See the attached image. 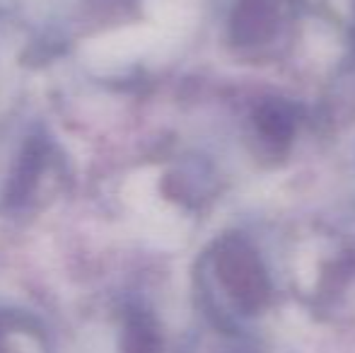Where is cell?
Returning <instances> with one entry per match:
<instances>
[{
	"instance_id": "obj_4",
	"label": "cell",
	"mask_w": 355,
	"mask_h": 353,
	"mask_svg": "<svg viewBox=\"0 0 355 353\" xmlns=\"http://www.w3.org/2000/svg\"><path fill=\"white\" fill-rule=\"evenodd\" d=\"M34 329V320L19 315V312H0V353H10L8 336L12 332H27Z\"/></svg>"
},
{
	"instance_id": "obj_3",
	"label": "cell",
	"mask_w": 355,
	"mask_h": 353,
	"mask_svg": "<svg viewBox=\"0 0 355 353\" xmlns=\"http://www.w3.org/2000/svg\"><path fill=\"white\" fill-rule=\"evenodd\" d=\"M119 353H164V339L155 315L141 302H128L121 310Z\"/></svg>"
},
{
	"instance_id": "obj_1",
	"label": "cell",
	"mask_w": 355,
	"mask_h": 353,
	"mask_svg": "<svg viewBox=\"0 0 355 353\" xmlns=\"http://www.w3.org/2000/svg\"><path fill=\"white\" fill-rule=\"evenodd\" d=\"M49 175H66V160L44 128H32L24 136L0 189V213L19 216L32 211Z\"/></svg>"
},
{
	"instance_id": "obj_5",
	"label": "cell",
	"mask_w": 355,
	"mask_h": 353,
	"mask_svg": "<svg viewBox=\"0 0 355 353\" xmlns=\"http://www.w3.org/2000/svg\"><path fill=\"white\" fill-rule=\"evenodd\" d=\"M107 3H114V5H131V3H136V0H107Z\"/></svg>"
},
{
	"instance_id": "obj_2",
	"label": "cell",
	"mask_w": 355,
	"mask_h": 353,
	"mask_svg": "<svg viewBox=\"0 0 355 353\" xmlns=\"http://www.w3.org/2000/svg\"><path fill=\"white\" fill-rule=\"evenodd\" d=\"M218 273L242 305H254L263 295L261 271L242 245H225L218 252Z\"/></svg>"
}]
</instances>
